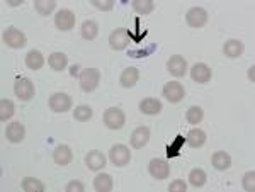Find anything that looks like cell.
Masks as SVG:
<instances>
[{
    "label": "cell",
    "instance_id": "obj_1",
    "mask_svg": "<svg viewBox=\"0 0 255 192\" xmlns=\"http://www.w3.org/2000/svg\"><path fill=\"white\" fill-rule=\"evenodd\" d=\"M79 80H80L82 91L92 92V91H96L99 82H101V72H99L97 68H85V70H82Z\"/></svg>",
    "mask_w": 255,
    "mask_h": 192
},
{
    "label": "cell",
    "instance_id": "obj_2",
    "mask_svg": "<svg viewBox=\"0 0 255 192\" xmlns=\"http://www.w3.org/2000/svg\"><path fill=\"white\" fill-rule=\"evenodd\" d=\"M14 94L17 96L19 100H24V102L31 100L36 94L34 84H32L29 79H26V77H20L14 84Z\"/></svg>",
    "mask_w": 255,
    "mask_h": 192
},
{
    "label": "cell",
    "instance_id": "obj_3",
    "mask_svg": "<svg viewBox=\"0 0 255 192\" xmlns=\"http://www.w3.org/2000/svg\"><path fill=\"white\" fill-rule=\"evenodd\" d=\"M102 119H104V124L108 126L109 129L118 131V129H121L123 126H125L126 116L119 107H109L108 111L104 112V117H102Z\"/></svg>",
    "mask_w": 255,
    "mask_h": 192
},
{
    "label": "cell",
    "instance_id": "obj_4",
    "mask_svg": "<svg viewBox=\"0 0 255 192\" xmlns=\"http://www.w3.org/2000/svg\"><path fill=\"white\" fill-rule=\"evenodd\" d=\"M2 39L7 46L14 48V50H20V48L26 46V36H24V32L19 31L17 27H9V29H5Z\"/></svg>",
    "mask_w": 255,
    "mask_h": 192
},
{
    "label": "cell",
    "instance_id": "obj_5",
    "mask_svg": "<svg viewBox=\"0 0 255 192\" xmlns=\"http://www.w3.org/2000/svg\"><path fill=\"white\" fill-rule=\"evenodd\" d=\"M48 105H49V109L55 112H67L70 111V107H72V99H70L68 94L56 92L49 97Z\"/></svg>",
    "mask_w": 255,
    "mask_h": 192
},
{
    "label": "cell",
    "instance_id": "obj_6",
    "mask_svg": "<svg viewBox=\"0 0 255 192\" xmlns=\"http://www.w3.org/2000/svg\"><path fill=\"white\" fill-rule=\"evenodd\" d=\"M109 160L116 167H125L131 160V152L125 145H114L109 152Z\"/></svg>",
    "mask_w": 255,
    "mask_h": 192
},
{
    "label": "cell",
    "instance_id": "obj_7",
    "mask_svg": "<svg viewBox=\"0 0 255 192\" xmlns=\"http://www.w3.org/2000/svg\"><path fill=\"white\" fill-rule=\"evenodd\" d=\"M148 172L157 181H163V179H167L170 175V165L162 158H153V160H150V165H148Z\"/></svg>",
    "mask_w": 255,
    "mask_h": 192
},
{
    "label": "cell",
    "instance_id": "obj_8",
    "mask_svg": "<svg viewBox=\"0 0 255 192\" xmlns=\"http://www.w3.org/2000/svg\"><path fill=\"white\" fill-rule=\"evenodd\" d=\"M184 96H186V89L179 82H168V84H165V87H163V97L168 102H172V104L180 102L184 99Z\"/></svg>",
    "mask_w": 255,
    "mask_h": 192
},
{
    "label": "cell",
    "instance_id": "obj_9",
    "mask_svg": "<svg viewBox=\"0 0 255 192\" xmlns=\"http://www.w3.org/2000/svg\"><path fill=\"white\" fill-rule=\"evenodd\" d=\"M128 43H129V32H128L125 27H118V29H114L111 32L109 46L113 48V50H116V51L125 50L128 46Z\"/></svg>",
    "mask_w": 255,
    "mask_h": 192
},
{
    "label": "cell",
    "instance_id": "obj_10",
    "mask_svg": "<svg viewBox=\"0 0 255 192\" xmlns=\"http://www.w3.org/2000/svg\"><path fill=\"white\" fill-rule=\"evenodd\" d=\"M186 22L191 27H203L208 22V12L203 7H192L186 14Z\"/></svg>",
    "mask_w": 255,
    "mask_h": 192
},
{
    "label": "cell",
    "instance_id": "obj_11",
    "mask_svg": "<svg viewBox=\"0 0 255 192\" xmlns=\"http://www.w3.org/2000/svg\"><path fill=\"white\" fill-rule=\"evenodd\" d=\"M55 26L60 31H70L75 26V14L68 9H61L58 14L55 15Z\"/></svg>",
    "mask_w": 255,
    "mask_h": 192
},
{
    "label": "cell",
    "instance_id": "obj_12",
    "mask_svg": "<svg viewBox=\"0 0 255 192\" xmlns=\"http://www.w3.org/2000/svg\"><path fill=\"white\" fill-rule=\"evenodd\" d=\"M167 70L170 75H174V77H184L186 75V72H187V61L184 56H180V55H174L170 60H168V63H167Z\"/></svg>",
    "mask_w": 255,
    "mask_h": 192
},
{
    "label": "cell",
    "instance_id": "obj_13",
    "mask_svg": "<svg viewBox=\"0 0 255 192\" xmlns=\"http://www.w3.org/2000/svg\"><path fill=\"white\" fill-rule=\"evenodd\" d=\"M213 77V70L208 67L206 63H196L194 67L191 68V79L196 82V84H208Z\"/></svg>",
    "mask_w": 255,
    "mask_h": 192
},
{
    "label": "cell",
    "instance_id": "obj_14",
    "mask_svg": "<svg viewBox=\"0 0 255 192\" xmlns=\"http://www.w3.org/2000/svg\"><path fill=\"white\" fill-rule=\"evenodd\" d=\"M150 141V128H146V126H139V128L134 129L133 133H131L129 136V143L133 148H143V146L146 145V143Z\"/></svg>",
    "mask_w": 255,
    "mask_h": 192
},
{
    "label": "cell",
    "instance_id": "obj_15",
    "mask_svg": "<svg viewBox=\"0 0 255 192\" xmlns=\"http://www.w3.org/2000/svg\"><path fill=\"white\" fill-rule=\"evenodd\" d=\"M106 162H108L106 160V157L101 152H97V150H92V152H89L87 155H85V165L89 167V170H94V172L104 169Z\"/></svg>",
    "mask_w": 255,
    "mask_h": 192
},
{
    "label": "cell",
    "instance_id": "obj_16",
    "mask_svg": "<svg viewBox=\"0 0 255 192\" xmlns=\"http://www.w3.org/2000/svg\"><path fill=\"white\" fill-rule=\"evenodd\" d=\"M24 136H26V128H24V124H20V122H12V124L7 126L5 138L10 143H20L24 140Z\"/></svg>",
    "mask_w": 255,
    "mask_h": 192
},
{
    "label": "cell",
    "instance_id": "obj_17",
    "mask_svg": "<svg viewBox=\"0 0 255 192\" xmlns=\"http://www.w3.org/2000/svg\"><path fill=\"white\" fill-rule=\"evenodd\" d=\"M53 160H55L56 165H68L73 160V153L70 150V146L67 145L56 146L55 152H53Z\"/></svg>",
    "mask_w": 255,
    "mask_h": 192
},
{
    "label": "cell",
    "instance_id": "obj_18",
    "mask_svg": "<svg viewBox=\"0 0 255 192\" xmlns=\"http://www.w3.org/2000/svg\"><path fill=\"white\" fill-rule=\"evenodd\" d=\"M138 80H139V72H138V68H134V67H128L126 70H123L121 79H119V82H121V85L125 89L134 87V85L138 84Z\"/></svg>",
    "mask_w": 255,
    "mask_h": 192
},
{
    "label": "cell",
    "instance_id": "obj_19",
    "mask_svg": "<svg viewBox=\"0 0 255 192\" xmlns=\"http://www.w3.org/2000/svg\"><path fill=\"white\" fill-rule=\"evenodd\" d=\"M139 111L143 114H146V116H155V114H158L162 111V102L158 99H151V97H148V99L141 100L139 102Z\"/></svg>",
    "mask_w": 255,
    "mask_h": 192
},
{
    "label": "cell",
    "instance_id": "obj_20",
    "mask_svg": "<svg viewBox=\"0 0 255 192\" xmlns=\"http://www.w3.org/2000/svg\"><path fill=\"white\" fill-rule=\"evenodd\" d=\"M223 53L228 58H238L244 53V43L238 39H228L223 46Z\"/></svg>",
    "mask_w": 255,
    "mask_h": 192
},
{
    "label": "cell",
    "instance_id": "obj_21",
    "mask_svg": "<svg viewBox=\"0 0 255 192\" xmlns=\"http://www.w3.org/2000/svg\"><path fill=\"white\" fill-rule=\"evenodd\" d=\"M211 165L215 167L216 170L223 172V170L230 169V165H232V158H230V155L226 152H216V153H213V157H211Z\"/></svg>",
    "mask_w": 255,
    "mask_h": 192
},
{
    "label": "cell",
    "instance_id": "obj_22",
    "mask_svg": "<svg viewBox=\"0 0 255 192\" xmlns=\"http://www.w3.org/2000/svg\"><path fill=\"white\" fill-rule=\"evenodd\" d=\"M48 65L51 67V70L61 72V70H65V68H67L68 58H67V55H65V53H60V51L51 53V55H49V58H48Z\"/></svg>",
    "mask_w": 255,
    "mask_h": 192
},
{
    "label": "cell",
    "instance_id": "obj_23",
    "mask_svg": "<svg viewBox=\"0 0 255 192\" xmlns=\"http://www.w3.org/2000/svg\"><path fill=\"white\" fill-rule=\"evenodd\" d=\"M186 141L189 146H192V148H199V146H203L204 143H206V133H204L203 129L194 128L187 133Z\"/></svg>",
    "mask_w": 255,
    "mask_h": 192
},
{
    "label": "cell",
    "instance_id": "obj_24",
    "mask_svg": "<svg viewBox=\"0 0 255 192\" xmlns=\"http://www.w3.org/2000/svg\"><path fill=\"white\" fill-rule=\"evenodd\" d=\"M43 65H44V58H43V55H41L39 51L32 50V51H29L26 55V67L29 68V70H32V72L41 70V68H43Z\"/></svg>",
    "mask_w": 255,
    "mask_h": 192
},
{
    "label": "cell",
    "instance_id": "obj_25",
    "mask_svg": "<svg viewBox=\"0 0 255 192\" xmlns=\"http://www.w3.org/2000/svg\"><path fill=\"white\" fill-rule=\"evenodd\" d=\"M94 189L97 192H109L113 189V177L109 174H99L94 179Z\"/></svg>",
    "mask_w": 255,
    "mask_h": 192
},
{
    "label": "cell",
    "instance_id": "obj_26",
    "mask_svg": "<svg viewBox=\"0 0 255 192\" xmlns=\"http://www.w3.org/2000/svg\"><path fill=\"white\" fill-rule=\"evenodd\" d=\"M99 34V24L96 20H85L82 24V38L87 39V41H92L96 39Z\"/></svg>",
    "mask_w": 255,
    "mask_h": 192
},
{
    "label": "cell",
    "instance_id": "obj_27",
    "mask_svg": "<svg viewBox=\"0 0 255 192\" xmlns=\"http://www.w3.org/2000/svg\"><path fill=\"white\" fill-rule=\"evenodd\" d=\"M15 112V105L14 102L9 99H2L0 100V121L5 122L7 119H10Z\"/></svg>",
    "mask_w": 255,
    "mask_h": 192
},
{
    "label": "cell",
    "instance_id": "obj_28",
    "mask_svg": "<svg viewBox=\"0 0 255 192\" xmlns=\"http://www.w3.org/2000/svg\"><path fill=\"white\" fill-rule=\"evenodd\" d=\"M186 143V138L182 136V134H179V136H175V140L170 143V145H167V157L168 158H174V157H179L180 152H182V145Z\"/></svg>",
    "mask_w": 255,
    "mask_h": 192
},
{
    "label": "cell",
    "instance_id": "obj_29",
    "mask_svg": "<svg viewBox=\"0 0 255 192\" xmlns=\"http://www.w3.org/2000/svg\"><path fill=\"white\" fill-rule=\"evenodd\" d=\"M24 192H43L44 191V184L38 181V179H32V177H26L20 184Z\"/></svg>",
    "mask_w": 255,
    "mask_h": 192
},
{
    "label": "cell",
    "instance_id": "obj_30",
    "mask_svg": "<svg viewBox=\"0 0 255 192\" xmlns=\"http://www.w3.org/2000/svg\"><path fill=\"white\" fill-rule=\"evenodd\" d=\"M56 7V0H36L34 9L38 10L39 15H49Z\"/></svg>",
    "mask_w": 255,
    "mask_h": 192
},
{
    "label": "cell",
    "instance_id": "obj_31",
    "mask_svg": "<svg viewBox=\"0 0 255 192\" xmlns=\"http://www.w3.org/2000/svg\"><path fill=\"white\" fill-rule=\"evenodd\" d=\"M206 179H208L206 172L201 169H194L189 174V184H191L192 187H203L204 184H206Z\"/></svg>",
    "mask_w": 255,
    "mask_h": 192
},
{
    "label": "cell",
    "instance_id": "obj_32",
    "mask_svg": "<svg viewBox=\"0 0 255 192\" xmlns=\"http://www.w3.org/2000/svg\"><path fill=\"white\" fill-rule=\"evenodd\" d=\"M133 10L138 12V14H150L151 10L155 9V2L153 0H133Z\"/></svg>",
    "mask_w": 255,
    "mask_h": 192
},
{
    "label": "cell",
    "instance_id": "obj_33",
    "mask_svg": "<svg viewBox=\"0 0 255 192\" xmlns=\"http://www.w3.org/2000/svg\"><path fill=\"white\" fill-rule=\"evenodd\" d=\"M203 116H204L203 109L197 107V105H192V107L187 109L186 119H187L189 124H199V122L203 121Z\"/></svg>",
    "mask_w": 255,
    "mask_h": 192
},
{
    "label": "cell",
    "instance_id": "obj_34",
    "mask_svg": "<svg viewBox=\"0 0 255 192\" xmlns=\"http://www.w3.org/2000/svg\"><path fill=\"white\" fill-rule=\"evenodd\" d=\"M73 117H75L77 121H89L90 117H92V109H90L89 105H79V107H75V111H73Z\"/></svg>",
    "mask_w": 255,
    "mask_h": 192
},
{
    "label": "cell",
    "instance_id": "obj_35",
    "mask_svg": "<svg viewBox=\"0 0 255 192\" xmlns=\"http://www.w3.org/2000/svg\"><path fill=\"white\" fill-rule=\"evenodd\" d=\"M244 189L247 192H255V172L250 170L244 175Z\"/></svg>",
    "mask_w": 255,
    "mask_h": 192
},
{
    "label": "cell",
    "instance_id": "obj_36",
    "mask_svg": "<svg viewBox=\"0 0 255 192\" xmlns=\"http://www.w3.org/2000/svg\"><path fill=\"white\" fill-rule=\"evenodd\" d=\"M90 3L99 10H111L114 5V0H90Z\"/></svg>",
    "mask_w": 255,
    "mask_h": 192
},
{
    "label": "cell",
    "instance_id": "obj_37",
    "mask_svg": "<svg viewBox=\"0 0 255 192\" xmlns=\"http://www.w3.org/2000/svg\"><path fill=\"white\" fill-rule=\"evenodd\" d=\"M65 191H67V192H84L85 191V186L82 182H79V181H72L70 184H67Z\"/></svg>",
    "mask_w": 255,
    "mask_h": 192
},
{
    "label": "cell",
    "instance_id": "obj_38",
    "mask_svg": "<svg viewBox=\"0 0 255 192\" xmlns=\"http://www.w3.org/2000/svg\"><path fill=\"white\" fill-rule=\"evenodd\" d=\"M168 191H170V192H186L187 191V184L184 181H174L170 184V187H168Z\"/></svg>",
    "mask_w": 255,
    "mask_h": 192
},
{
    "label": "cell",
    "instance_id": "obj_39",
    "mask_svg": "<svg viewBox=\"0 0 255 192\" xmlns=\"http://www.w3.org/2000/svg\"><path fill=\"white\" fill-rule=\"evenodd\" d=\"M7 3H9L10 7H15V5H20L22 3V0H5Z\"/></svg>",
    "mask_w": 255,
    "mask_h": 192
},
{
    "label": "cell",
    "instance_id": "obj_40",
    "mask_svg": "<svg viewBox=\"0 0 255 192\" xmlns=\"http://www.w3.org/2000/svg\"><path fill=\"white\" fill-rule=\"evenodd\" d=\"M254 70H255V67H250V70H249V79L252 80V82L255 80V79H254Z\"/></svg>",
    "mask_w": 255,
    "mask_h": 192
},
{
    "label": "cell",
    "instance_id": "obj_41",
    "mask_svg": "<svg viewBox=\"0 0 255 192\" xmlns=\"http://www.w3.org/2000/svg\"><path fill=\"white\" fill-rule=\"evenodd\" d=\"M70 75H72V77L77 75V67H72V70H70Z\"/></svg>",
    "mask_w": 255,
    "mask_h": 192
}]
</instances>
